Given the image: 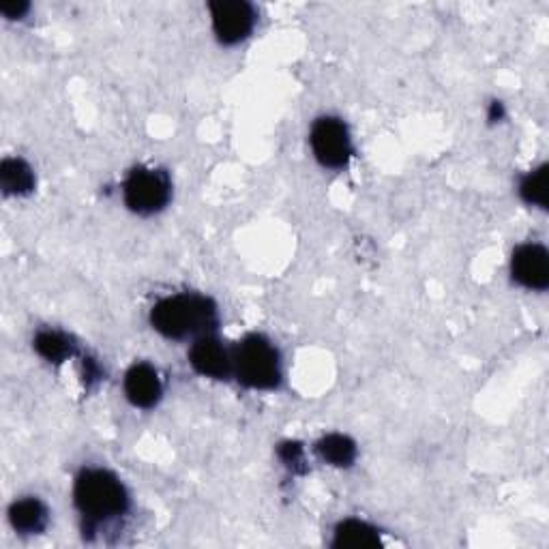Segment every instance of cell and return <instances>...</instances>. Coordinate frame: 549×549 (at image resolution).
Returning a JSON list of instances; mask_svg holds the SVG:
<instances>
[{"label": "cell", "instance_id": "13", "mask_svg": "<svg viewBox=\"0 0 549 549\" xmlns=\"http://www.w3.org/2000/svg\"><path fill=\"white\" fill-rule=\"evenodd\" d=\"M316 451L324 462H329L331 466H337V468H348L356 459V444L348 436H341V434L324 436L316 444Z\"/></svg>", "mask_w": 549, "mask_h": 549}, {"label": "cell", "instance_id": "7", "mask_svg": "<svg viewBox=\"0 0 549 549\" xmlns=\"http://www.w3.org/2000/svg\"><path fill=\"white\" fill-rule=\"evenodd\" d=\"M511 273L517 284L528 290H545L549 286V256L547 249L537 243H528L515 249Z\"/></svg>", "mask_w": 549, "mask_h": 549}, {"label": "cell", "instance_id": "1", "mask_svg": "<svg viewBox=\"0 0 549 549\" xmlns=\"http://www.w3.org/2000/svg\"><path fill=\"white\" fill-rule=\"evenodd\" d=\"M151 324L168 339L204 337L217 326V307L202 294L168 296L153 307Z\"/></svg>", "mask_w": 549, "mask_h": 549}, {"label": "cell", "instance_id": "16", "mask_svg": "<svg viewBox=\"0 0 549 549\" xmlns=\"http://www.w3.org/2000/svg\"><path fill=\"white\" fill-rule=\"evenodd\" d=\"M279 457L284 459V464L288 468H294V470H305L303 466V449L301 444L296 442H286L279 447Z\"/></svg>", "mask_w": 549, "mask_h": 549}, {"label": "cell", "instance_id": "11", "mask_svg": "<svg viewBox=\"0 0 549 549\" xmlns=\"http://www.w3.org/2000/svg\"><path fill=\"white\" fill-rule=\"evenodd\" d=\"M380 545L378 530L361 519H346L335 528L333 547L337 549H374Z\"/></svg>", "mask_w": 549, "mask_h": 549}, {"label": "cell", "instance_id": "15", "mask_svg": "<svg viewBox=\"0 0 549 549\" xmlns=\"http://www.w3.org/2000/svg\"><path fill=\"white\" fill-rule=\"evenodd\" d=\"M519 194H522L524 202L547 209V166L530 172L519 185Z\"/></svg>", "mask_w": 549, "mask_h": 549}, {"label": "cell", "instance_id": "4", "mask_svg": "<svg viewBox=\"0 0 549 549\" xmlns=\"http://www.w3.org/2000/svg\"><path fill=\"white\" fill-rule=\"evenodd\" d=\"M125 204L138 215L159 213L163 206L170 202L172 185L170 178L163 170L155 168H136L127 176L125 187Z\"/></svg>", "mask_w": 549, "mask_h": 549}, {"label": "cell", "instance_id": "18", "mask_svg": "<svg viewBox=\"0 0 549 549\" xmlns=\"http://www.w3.org/2000/svg\"><path fill=\"white\" fill-rule=\"evenodd\" d=\"M502 116H504L502 103H500V101H494V103H492V112H489V121H496V118H502Z\"/></svg>", "mask_w": 549, "mask_h": 549}, {"label": "cell", "instance_id": "10", "mask_svg": "<svg viewBox=\"0 0 549 549\" xmlns=\"http://www.w3.org/2000/svg\"><path fill=\"white\" fill-rule=\"evenodd\" d=\"M11 526L22 534H39L48 526V509L37 498H24L11 504Z\"/></svg>", "mask_w": 549, "mask_h": 549}, {"label": "cell", "instance_id": "12", "mask_svg": "<svg viewBox=\"0 0 549 549\" xmlns=\"http://www.w3.org/2000/svg\"><path fill=\"white\" fill-rule=\"evenodd\" d=\"M0 185L7 196H26L35 189V174L26 161L9 157L0 163Z\"/></svg>", "mask_w": 549, "mask_h": 549}, {"label": "cell", "instance_id": "6", "mask_svg": "<svg viewBox=\"0 0 549 549\" xmlns=\"http://www.w3.org/2000/svg\"><path fill=\"white\" fill-rule=\"evenodd\" d=\"M213 31L226 46H234L249 37L256 24V11L245 0H213L209 5Z\"/></svg>", "mask_w": 549, "mask_h": 549}, {"label": "cell", "instance_id": "3", "mask_svg": "<svg viewBox=\"0 0 549 549\" xmlns=\"http://www.w3.org/2000/svg\"><path fill=\"white\" fill-rule=\"evenodd\" d=\"M232 369L249 389H275L281 382L279 354L262 335H249L236 348Z\"/></svg>", "mask_w": 549, "mask_h": 549}, {"label": "cell", "instance_id": "2", "mask_svg": "<svg viewBox=\"0 0 549 549\" xmlns=\"http://www.w3.org/2000/svg\"><path fill=\"white\" fill-rule=\"evenodd\" d=\"M73 500L80 513L91 522H103L123 515L129 507L125 485L108 470H84L73 487Z\"/></svg>", "mask_w": 549, "mask_h": 549}, {"label": "cell", "instance_id": "17", "mask_svg": "<svg viewBox=\"0 0 549 549\" xmlns=\"http://www.w3.org/2000/svg\"><path fill=\"white\" fill-rule=\"evenodd\" d=\"M28 11V3H24V0H11V3H3L0 5V13H3V16H7L9 20H16V18H22L24 13Z\"/></svg>", "mask_w": 549, "mask_h": 549}, {"label": "cell", "instance_id": "14", "mask_svg": "<svg viewBox=\"0 0 549 549\" xmlns=\"http://www.w3.org/2000/svg\"><path fill=\"white\" fill-rule=\"evenodd\" d=\"M35 348L50 363H63L73 354L71 339L58 331H41L35 337Z\"/></svg>", "mask_w": 549, "mask_h": 549}, {"label": "cell", "instance_id": "5", "mask_svg": "<svg viewBox=\"0 0 549 549\" xmlns=\"http://www.w3.org/2000/svg\"><path fill=\"white\" fill-rule=\"evenodd\" d=\"M311 148L324 168L341 170L352 157V140L348 127L335 116L318 118L311 127Z\"/></svg>", "mask_w": 549, "mask_h": 549}, {"label": "cell", "instance_id": "8", "mask_svg": "<svg viewBox=\"0 0 549 549\" xmlns=\"http://www.w3.org/2000/svg\"><path fill=\"white\" fill-rule=\"evenodd\" d=\"M189 361L198 374L215 380H226L232 374L230 354L211 335L196 339V344L189 350Z\"/></svg>", "mask_w": 549, "mask_h": 549}, {"label": "cell", "instance_id": "9", "mask_svg": "<svg viewBox=\"0 0 549 549\" xmlns=\"http://www.w3.org/2000/svg\"><path fill=\"white\" fill-rule=\"evenodd\" d=\"M125 395L133 406L153 408L161 399V380L155 367L136 363L125 376Z\"/></svg>", "mask_w": 549, "mask_h": 549}]
</instances>
